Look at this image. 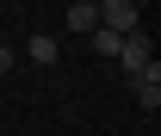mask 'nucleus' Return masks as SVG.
Returning <instances> with one entry per match:
<instances>
[{
    "label": "nucleus",
    "instance_id": "nucleus-1",
    "mask_svg": "<svg viewBox=\"0 0 161 136\" xmlns=\"http://www.w3.org/2000/svg\"><path fill=\"white\" fill-rule=\"evenodd\" d=\"M99 31L130 37V31H136V0H99Z\"/></svg>",
    "mask_w": 161,
    "mask_h": 136
},
{
    "label": "nucleus",
    "instance_id": "nucleus-2",
    "mask_svg": "<svg viewBox=\"0 0 161 136\" xmlns=\"http://www.w3.org/2000/svg\"><path fill=\"white\" fill-rule=\"evenodd\" d=\"M124 68V74H142V68H149V62H155V50H149V37H142V31H130V37L118 43V56H112Z\"/></svg>",
    "mask_w": 161,
    "mask_h": 136
},
{
    "label": "nucleus",
    "instance_id": "nucleus-4",
    "mask_svg": "<svg viewBox=\"0 0 161 136\" xmlns=\"http://www.w3.org/2000/svg\"><path fill=\"white\" fill-rule=\"evenodd\" d=\"M68 31H75V37H87V31H99V6H68Z\"/></svg>",
    "mask_w": 161,
    "mask_h": 136
},
{
    "label": "nucleus",
    "instance_id": "nucleus-9",
    "mask_svg": "<svg viewBox=\"0 0 161 136\" xmlns=\"http://www.w3.org/2000/svg\"><path fill=\"white\" fill-rule=\"evenodd\" d=\"M136 6H142V0H136Z\"/></svg>",
    "mask_w": 161,
    "mask_h": 136
},
{
    "label": "nucleus",
    "instance_id": "nucleus-3",
    "mask_svg": "<svg viewBox=\"0 0 161 136\" xmlns=\"http://www.w3.org/2000/svg\"><path fill=\"white\" fill-rule=\"evenodd\" d=\"M130 87H136V105H142V112H155V105H161V62H149L142 74H130Z\"/></svg>",
    "mask_w": 161,
    "mask_h": 136
},
{
    "label": "nucleus",
    "instance_id": "nucleus-6",
    "mask_svg": "<svg viewBox=\"0 0 161 136\" xmlns=\"http://www.w3.org/2000/svg\"><path fill=\"white\" fill-rule=\"evenodd\" d=\"M25 56H31V62H56V37H50V31L31 37V43H25Z\"/></svg>",
    "mask_w": 161,
    "mask_h": 136
},
{
    "label": "nucleus",
    "instance_id": "nucleus-7",
    "mask_svg": "<svg viewBox=\"0 0 161 136\" xmlns=\"http://www.w3.org/2000/svg\"><path fill=\"white\" fill-rule=\"evenodd\" d=\"M6 68H13V50H6V43H0V74H6Z\"/></svg>",
    "mask_w": 161,
    "mask_h": 136
},
{
    "label": "nucleus",
    "instance_id": "nucleus-8",
    "mask_svg": "<svg viewBox=\"0 0 161 136\" xmlns=\"http://www.w3.org/2000/svg\"><path fill=\"white\" fill-rule=\"evenodd\" d=\"M80 6H99V0H80Z\"/></svg>",
    "mask_w": 161,
    "mask_h": 136
},
{
    "label": "nucleus",
    "instance_id": "nucleus-5",
    "mask_svg": "<svg viewBox=\"0 0 161 136\" xmlns=\"http://www.w3.org/2000/svg\"><path fill=\"white\" fill-rule=\"evenodd\" d=\"M87 43H93V56H118V31H87Z\"/></svg>",
    "mask_w": 161,
    "mask_h": 136
}]
</instances>
